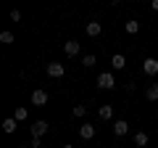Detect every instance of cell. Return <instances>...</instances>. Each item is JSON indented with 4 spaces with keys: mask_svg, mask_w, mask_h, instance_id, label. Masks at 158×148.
I'll list each match as a JSON object with an SVG mask.
<instances>
[{
    "mask_svg": "<svg viewBox=\"0 0 158 148\" xmlns=\"http://www.w3.org/2000/svg\"><path fill=\"white\" fill-rule=\"evenodd\" d=\"M95 63H98V58L92 56V53H87V56L82 58V66H85V69H92V66H95Z\"/></svg>",
    "mask_w": 158,
    "mask_h": 148,
    "instance_id": "obj_17",
    "label": "cell"
},
{
    "mask_svg": "<svg viewBox=\"0 0 158 148\" xmlns=\"http://www.w3.org/2000/svg\"><path fill=\"white\" fill-rule=\"evenodd\" d=\"M48 130H50V127H48V122L37 119V122H34V124H32V137H42V135H45Z\"/></svg>",
    "mask_w": 158,
    "mask_h": 148,
    "instance_id": "obj_6",
    "label": "cell"
},
{
    "mask_svg": "<svg viewBox=\"0 0 158 148\" xmlns=\"http://www.w3.org/2000/svg\"><path fill=\"white\" fill-rule=\"evenodd\" d=\"M111 66H113V69H116V72H121V69H124V66H127V58H124V56H121V53H116V56H113V58H111Z\"/></svg>",
    "mask_w": 158,
    "mask_h": 148,
    "instance_id": "obj_11",
    "label": "cell"
},
{
    "mask_svg": "<svg viewBox=\"0 0 158 148\" xmlns=\"http://www.w3.org/2000/svg\"><path fill=\"white\" fill-rule=\"evenodd\" d=\"M42 146V140H40V137H32V143H29V148H40Z\"/></svg>",
    "mask_w": 158,
    "mask_h": 148,
    "instance_id": "obj_21",
    "label": "cell"
},
{
    "mask_svg": "<svg viewBox=\"0 0 158 148\" xmlns=\"http://www.w3.org/2000/svg\"><path fill=\"white\" fill-rule=\"evenodd\" d=\"M13 119H16V122H27V119H29V111H27L24 106H19L16 114H13Z\"/></svg>",
    "mask_w": 158,
    "mask_h": 148,
    "instance_id": "obj_15",
    "label": "cell"
},
{
    "mask_svg": "<svg viewBox=\"0 0 158 148\" xmlns=\"http://www.w3.org/2000/svg\"><path fill=\"white\" fill-rule=\"evenodd\" d=\"M45 72H48V77H53V80H61L63 74H66V66L58 63V61H50V63L45 66Z\"/></svg>",
    "mask_w": 158,
    "mask_h": 148,
    "instance_id": "obj_2",
    "label": "cell"
},
{
    "mask_svg": "<svg viewBox=\"0 0 158 148\" xmlns=\"http://www.w3.org/2000/svg\"><path fill=\"white\" fill-rule=\"evenodd\" d=\"M145 98L148 101H158V85H148L145 87Z\"/></svg>",
    "mask_w": 158,
    "mask_h": 148,
    "instance_id": "obj_14",
    "label": "cell"
},
{
    "mask_svg": "<svg viewBox=\"0 0 158 148\" xmlns=\"http://www.w3.org/2000/svg\"><path fill=\"white\" fill-rule=\"evenodd\" d=\"M148 140H150V137H148V132H142V130H140V132H135V143H137L140 148H142V146H148Z\"/></svg>",
    "mask_w": 158,
    "mask_h": 148,
    "instance_id": "obj_16",
    "label": "cell"
},
{
    "mask_svg": "<svg viewBox=\"0 0 158 148\" xmlns=\"http://www.w3.org/2000/svg\"><path fill=\"white\" fill-rule=\"evenodd\" d=\"M79 137H82V140H92V137H95V124H90V122L82 124L79 127Z\"/></svg>",
    "mask_w": 158,
    "mask_h": 148,
    "instance_id": "obj_8",
    "label": "cell"
},
{
    "mask_svg": "<svg viewBox=\"0 0 158 148\" xmlns=\"http://www.w3.org/2000/svg\"><path fill=\"white\" fill-rule=\"evenodd\" d=\"M63 148H74V146H63Z\"/></svg>",
    "mask_w": 158,
    "mask_h": 148,
    "instance_id": "obj_23",
    "label": "cell"
},
{
    "mask_svg": "<svg viewBox=\"0 0 158 148\" xmlns=\"http://www.w3.org/2000/svg\"><path fill=\"white\" fill-rule=\"evenodd\" d=\"M124 29H127V34H137L140 32V21H137V19H129V21L124 24Z\"/></svg>",
    "mask_w": 158,
    "mask_h": 148,
    "instance_id": "obj_13",
    "label": "cell"
},
{
    "mask_svg": "<svg viewBox=\"0 0 158 148\" xmlns=\"http://www.w3.org/2000/svg\"><path fill=\"white\" fill-rule=\"evenodd\" d=\"M3 132H6V135H13V132H16V119H13V116H8V119L3 122Z\"/></svg>",
    "mask_w": 158,
    "mask_h": 148,
    "instance_id": "obj_12",
    "label": "cell"
},
{
    "mask_svg": "<svg viewBox=\"0 0 158 148\" xmlns=\"http://www.w3.org/2000/svg\"><path fill=\"white\" fill-rule=\"evenodd\" d=\"M85 32H87V37H100V32H103V24H100V21H87Z\"/></svg>",
    "mask_w": 158,
    "mask_h": 148,
    "instance_id": "obj_7",
    "label": "cell"
},
{
    "mask_svg": "<svg viewBox=\"0 0 158 148\" xmlns=\"http://www.w3.org/2000/svg\"><path fill=\"white\" fill-rule=\"evenodd\" d=\"M142 74H148V77H156L158 74V61L156 58H145L142 61Z\"/></svg>",
    "mask_w": 158,
    "mask_h": 148,
    "instance_id": "obj_3",
    "label": "cell"
},
{
    "mask_svg": "<svg viewBox=\"0 0 158 148\" xmlns=\"http://www.w3.org/2000/svg\"><path fill=\"white\" fill-rule=\"evenodd\" d=\"M11 21H21V11H16V8H13V11H11Z\"/></svg>",
    "mask_w": 158,
    "mask_h": 148,
    "instance_id": "obj_20",
    "label": "cell"
},
{
    "mask_svg": "<svg viewBox=\"0 0 158 148\" xmlns=\"http://www.w3.org/2000/svg\"><path fill=\"white\" fill-rule=\"evenodd\" d=\"M0 42H3V45H13V32H0Z\"/></svg>",
    "mask_w": 158,
    "mask_h": 148,
    "instance_id": "obj_18",
    "label": "cell"
},
{
    "mask_svg": "<svg viewBox=\"0 0 158 148\" xmlns=\"http://www.w3.org/2000/svg\"><path fill=\"white\" fill-rule=\"evenodd\" d=\"M29 101H32V106H45V103H48V93L37 87V90L32 93V98H29Z\"/></svg>",
    "mask_w": 158,
    "mask_h": 148,
    "instance_id": "obj_5",
    "label": "cell"
},
{
    "mask_svg": "<svg viewBox=\"0 0 158 148\" xmlns=\"http://www.w3.org/2000/svg\"><path fill=\"white\" fill-rule=\"evenodd\" d=\"M98 87H100V90H113V87H116L113 74L111 72H100V74H98Z\"/></svg>",
    "mask_w": 158,
    "mask_h": 148,
    "instance_id": "obj_1",
    "label": "cell"
},
{
    "mask_svg": "<svg viewBox=\"0 0 158 148\" xmlns=\"http://www.w3.org/2000/svg\"><path fill=\"white\" fill-rule=\"evenodd\" d=\"M79 45H82V42H79V40H66V42H63V53H66L69 58L79 56Z\"/></svg>",
    "mask_w": 158,
    "mask_h": 148,
    "instance_id": "obj_4",
    "label": "cell"
},
{
    "mask_svg": "<svg viewBox=\"0 0 158 148\" xmlns=\"http://www.w3.org/2000/svg\"><path fill=\"white\" fill-rule=\"evenodd\" d=\"M127 132H129V124H127L124 119H118V122H113V135H116V137H124Z\"/></svg>",
    "mask_w": 158,
    "mask_h": 148,
    "instance_id": "obj_10",
    "label": "cell"
},
{
    "mask_svg": "<svg viewBox=\"0 0 158 148\" xmlns=\"http://www.w3.org/2000/svg\"><path fill=\"white\" fill-rule=\"evenodd\" d=\"M71 114L77 116V119H79V116H85V114H87V106H82V103H79V106H74V108H71Z\"/></svg>",
    "mask_w": 158,
    "mask_h": 148,
    "instance_id": "obj_19",
    "label": "cell"
},
{
    "mask_svg": "<svg viewBox=\"0 0 158 148\" xmlns=\"http://www.w3.org/2000/svg\"><path fill=\"white\" fill-rule=\"evenodd\" d=\"M150 6H153V11H158V0H153V3H150Z\"/></svg>",
    "mask_w": 158,
    "mask_h": 148,
    "instance_id": "obj_22",
    "label": "cell"
},
{
    "mask_svg": "<svg viewBox=\"0 0 158 148\" xmlns=\"http://www.w3.org/2000/svg\"><path fill=\"white\" fill-rule=\"evenodd\" d=\"M98 116H100L103 122H111L113 119V106H111V103H103V106L98 108Z\"/></svg>",
    "mask_w": 158,
    "mask_h": 148,
    "instance_id": "obj_9",
    "label": "cell"
}]
</instances>
